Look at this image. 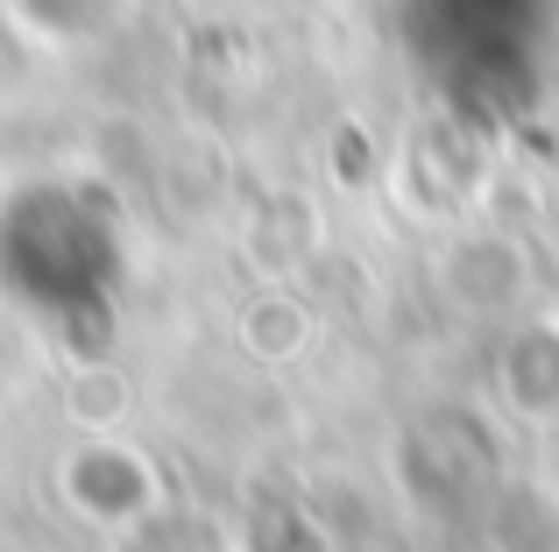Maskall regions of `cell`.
Returning a JSON list of instances; mask_svg holds the SVG:
<instances>
[{
	"mask_svg": "<svg viewBox=\"0 0 559 552\" xmlns=\"http://www.w3.org/2000/svg\"><path fill=\"white\" fill-rule=\"evenodd\" d=\"M0 290L57 333H107L121 290V235L71 184H28L0 206Z\"/></svg>",
	"mask_w": 559,
	"mask_h": 552,
	"instance_id": "1",
	"label": "cell"
}]
</instances>
